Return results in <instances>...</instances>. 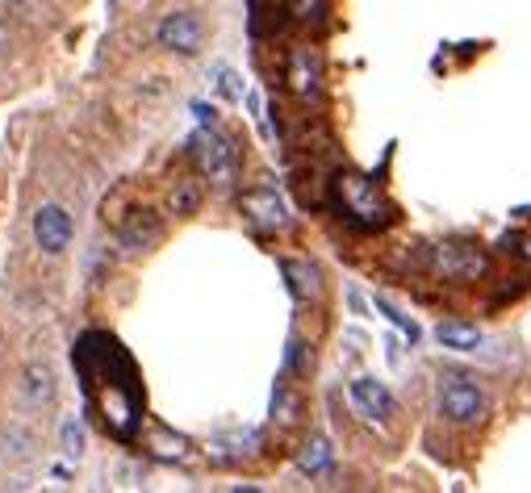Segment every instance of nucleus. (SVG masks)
Listing matches in <instances>:
<instances>
[{"label":"nucleus","instance_id":"obj_1","mask_svg":"<svg viewBox=\"0 0 531 493\" xmlns=\"http://www.w3.org/2000/svg\"><path fill=\"white\" fill-rule=\"evenodd\" d=\"M72 364L97 427L109 439L130 443L143 427V385H138V368L126 347L105 331H88L72 351Z\"/></svg>","mask_w":531,"mask_h":493},{"label":"nucleus","instance_id":"obj_2","mask_svg":"<svg viewBox=\"0 0 531 493\" xmlns=\"http://www.w3.org/2000/svg\"><path fill=\"white\" fill-rule=\"evenodd\" d=\"M331 193H335L339 218H343V222H352L356 230H381V226L394 222V205H389V201L381 197L377 180L356 176V172H343V176H335Z\"/></svg>","mask_w":531,"mask_h":493},{"label":"nucleus","instance_id":"obj_3","mask_svg":"<svg viewBox=\"0 0 531 493\" xmlns=\"http://www.w3.org/2000/svg\"><path fill=\"white\" fill-rule=\"evenodd\" d=\"M490 410L486 389L477 385V377H465V372H448L440 381V414L452 422V427H477Z\"/></svg>","mask_w":531,"mask_h":493},{"label":"nucleus","instance_id":"obj_4","mask_svg":"<svg viewBox=\"0 0 531 493\" xmlns=\"http://www.w3.org/2000/svg\"><path fill=\"white\" fill-rule=\"evenodd\" d=\"M193 159H197V168L201 176H210L214 184H230L239 172V155H235V143L210 122V126H201L193 134Z\"/></svg>","mask_w":531,"mask_h":493},{"label":"nucleus","instance_id":"obj_5","mask_svg":"<svg viewBox=\"0 0 531 493\" xmlns=\"http://www.w3.org/2000/svg\"><path fill=\"white\" fill-rule=\"evenodd\" d=\"M72 239H76L72 214H67L59 201H42L34 209V243H38V251L51 255V260H59V255L72 247Z\"/></svg>","mask_w":531,"mask_h":493},{"label":"nucleus","instance_id":"obj_6","mask_svg":"<svg viewBox=\"0 0 531 493\" xmlns=\"http://www.w3.org/2000/svg\"><path fill=\"white\" fill-rule=\"evenodd\" d=\"M490 260L486 251L473 247V243H440L431 247V272L444 276V280H477L486 276Z\"/></svg>","mask_w":531,"mask_h":493},{"label":"nucleus","instance_id":"obj_7","mask_svg":"<svg viewBox=\"0 0 531 493\" xmlns=\"http://www.w3.org/2000/svg\"><path fill=\"white\" fill-rule=\"evenodd\" d=\"M201 38H205L201 17H197V13H184V9L168 13V17L155 26V42L164 46V51H172V55H184V59H193V55L201 51Z\"/></svg>","mask_w":531,"mask_h":493},{"label":"nucleus","instance_id":"obj_8","mask_svg":"<svg viewBox=\"0 0 531 493\" xmlns=\"http://www.w3.org/2000/svg\"><path fill=\"white\" fill-rule=\"evenodd\" d=\"M348 397H352L356 414L368 418V422H389V418H394V410H398L394 393H389L385 381H377V377H356L348 385Z\"/></svg>","mask_w":531,"mask_h":493},{"label":"nucleus","instance_id":"obj_9","mask_svg":"<svg viewBox=\"0 0 531 493\" xmlns=\"http://www.w3.org/2000/svg\"><path fill=\"white\" fill-rule=\"evenodd\" d=\"M243 214L260 230H285L289 226V205L281 201V193H276L272 184H260V189L243 193Z\"/></svg>","mask_w":531,"mask_h":493},{"label":"nucleus","instance_id":"obj_10","mask_svg":"<svg viewBox=\"0 0 531 493\" xmlns=\"http://www.w3.org/2000/svg\"><path fill=\"white\" fill-rule=\"evenodd\" d=\"M159 234H164V222H159L151 209H134V214L118 226V247H126V251H151L155 243H159Z\"/></svg>","mask_w":531,"mask_h":493},{"label":"nucleus","instance_id":"obj_11","mask_svg":"<svg viewBox=\"0 0 531 493\" xmlns=\"http://www.w3.org/2000/svg\"><path fill=\"white\" fill-rule=\"evenodd\" d=\"M55 372L46 368V364H30L26 372H21V402H26L30 410H42V406H51L55 402Z\"/></svg>","mask_w":531,"mask_h":493},{"label":"nucleus","instance_id":"obj_12","mask_svg":"<svg viewBox=\"0 0 531 493\" xmlns=\"http://www.w3.org/2000/svg\"><path fill=\"white\" fill-rule=\"evenodd\" d=\"M318 80H322L318 59L310 51H293L289 55V84H293L297 97H318V88H322Z\"/></svg>","mask_w":531,"mask_h":493},{"label":"nucleus","instance_id":"obj_13","mask_svg":"<svg viewBox=\"0 0 531 493\" xmlns=\"http://www.w3.org/2000/svg\"><path fill=\"white\" fill-rule=\"evenodd\" d=\"M435 343L448 347V351H477V347H481V331H477L473 322H456V318H448V322L435 326Z\"/></svg>","mask_w":531,"mask_h":493},{"label":"nucleus","instance_id":"obj_14","mask_svg":"<svg viewBox=\"0 0 531 493\" xmlns=\"http://www.w3.org/2000/svg\"><path fill=\"white\" fill-rule=\"evenodd\" d=\"M281 272L289 280V293L297 305H306L310 297H318V272L306 260H281Z\"/></svg>","mask_w":531,"mask_h":493},{"label":"nucleus","instance_id":"obj_15","mask_svg":"<svg viewBox=\"0 0 531 493\" xmlns=\"http://www.w3.org/2000/svg\"><path fill=\"white\" fill-rule=\"evenodd\" d=\"M297 468H302L306 477H322V473H331V443L327 439H310L302 456H297Z\"/></svg>","mask_w":531,"mask_h":493},{"label":"nucleus","instance_id":"obj_16","mask_svg":"<svg viewBox=\"0 0 531 493\" xmlns=\"http://www.w3.org/2000/svg\"><path fill=\"white\" fill-rule=\"evenodd\" d=\"M0 456L5 460H30L34 456V435L21 431V427H9L0 435Z\"/></svg>","mask_w":531,"mask_h":493},{"label":"nucleus","instance_id":"obj_17","mask_svg":"<svg viewBox=\"0 0 531 493\" xmlns=\"http://www.w3.org/2000/svg\"><path fill=\"white\" fill-rule=\"evenodd\" d=\"M197 205H201V184L197 180H180L172 189V214L189 218V214H197Z\"/></svg>","mask_w":531,"mask_h":493},{"label":"nucleus","instance_id":"obj_18","mask_svg":"<svg viewBox=\"0 0 531 493\" xmlns=\"http://www.w3.org/2000/svg\"><path fill=\"white\" fill-rule=\"evenodd\" d=\"M59 443H63V456H72L80 460L84 456V422L72 414V418H63V427H59Z\"/></svg>","mask_w":531,"mask_h":493},{"label":"nucleus","instance_id":"obj_19","mask_svg":"<svg viewBox=\"0 0 531 493\" xmlns=\"http://www.w3.org/2000/svg\"><path fill=\"white\" fill-rule=\"evenodd\" d=\"M377 310H381V314H385L389 322H394V326H398V331H402L406 339H419V326H414V322H410V318H406L402 310H394V305H389L385 297H377Z\"/></svg>","mask_w":531,"mask_h":493},{"label":"nucleus","instance_id":"obj_20","mask_svg":"<svg viewBox=\"0 0 531 493\" xmlns=\"http://www.w3.org/2000/svg\"><path fill=\"white\" fill-rule=\"evenodd\" d=\"M285 368H289V372H306V368H310V360H306V343H302V339H289Z\"/></svg>","mask_w":531,"mask_h":493},{"label":"nucleus","instance_id":"obj_21","mask_svg":"<svg viewBox=\"0 0 531 493\" xmlns=\"http://www.w3.org/2000/svg\"><path fill=\"white\" fill-rule=\"evenodd\" d=\"M193 113H197V122H201V126H210V122H214V105H201V101H197Z\"/></svg>","mask_w":531,"mask_h":493},{"label":"nucleus","instance_id":"obj_22","mask_svg":"<svg viewBox=\"0 0 531 493\" xmlns=\"http://www.w3.org/2000/svg\"><path fill=\"white\" fill-rule=\"evenodd\" d=\"M314 9H318V0H293V13L297 17H310Z\"/></svg>","mask_w":531,"mask_h":493}]
</instances>
